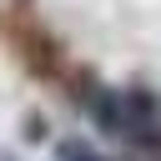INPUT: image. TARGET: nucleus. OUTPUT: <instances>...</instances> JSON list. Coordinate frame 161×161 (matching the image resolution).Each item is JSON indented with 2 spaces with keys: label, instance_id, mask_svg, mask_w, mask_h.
Wrapping results in <instances>:
<instances>
[{
  "label": "nucleus",
  "instance_id": "7ed1b4c3",
  "mask_svg": "<svg viewBox=\"0 0 161 161\" xmlns=\"http://www.w3.org/2000/svg\"><path fill=\"white\" fill-rule=\"evenodd\" d=\"M0 161H10V156H0Z\"/></svg>",
  "mask_w": 161,
  "mask_h": 161
},
{
  "label": "nucleus",
  "instance_id": "f03ea898",
  "mask_svg": "<svg viewBox=\"0 0 161 161\" xmlns=\"http://www.w3.org/2000/svg\"><path fill=\"white\" fill-rule=\"evenodd\" d=\"M60 161H101V156H91L80 141H65V146H60Z\"/></svg>",
  "mask_w": 161,
  "mask_h": 161
},
{
  "label": "nucleus",
  "instance_id": "f257e3e1",
  "mask_svg": "<svg viewBox=\"0 0 161 161\" xmlns=\"http://www.w3.org/2000/svg\"><path fill=\"white\" fill-rule=\"evenodd\" d=\"M20 136L35 146V141H45V136H50V121H45V116H25V131H20Z\"/></svg>",
  "mask_w": 161,
  "mask_h": 161
}]
</instances>
